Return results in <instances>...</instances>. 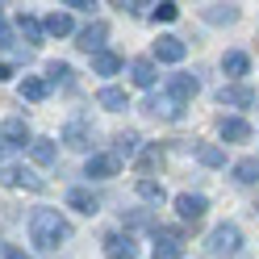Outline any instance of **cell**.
<instances>
[{
    "mask_svg": "<svg viewBox=\"0 0 259 259\" xmlns=\"http://www.w3.org/2000/svg\"><path fill=\"white\" fill-rule=\"evenodd\" d=\"M29 238H34L42 251H59L63 242L71 238V226H67V218H63L59 209H34V213H29Z\"/></svg>",
    "mask_w": 259,
    "mask_h": 259,
    "instance_id": "cell-1",
    "label": "cell"
},
{
    "mask_svg": "<svg viewBox=\"0 0 259 259\" xmlns=\"http://www.w3.org/2000/svg\"><path fill=\"white\" fill-rule=\"evenodd\" d=\"M209 255H238V247H242V230L238 226H230V222H222V226H213V230H209Z\"/></svg>",
    "mask_w": 259,
    "mask_h": 259,
    "instance_id": "cell-2",
    "label": "cell"
},
{
    "mask_svg": "<svg viewBox=\"0 0 259 259\" xmlns=\"http://www.w3.org/2000/svg\"><path fill=\"white\" fill-rule=\"evenodd\" d=\"M180 255H184L180 230H155V259H180Z\"/></svg>",
    "mask_w": 259,
    "mask_h": 259,
    "instance_id": "cell-3",
    "label": "cell"
},
{
    "mask_svg": "<svg viewBox=\"0 0 259 259\" xmlns=\"http://www.w3.org/2000/svg\"><path fill=\"white\" fill-rule=\"evenodd\" d=\"M151 113V117H163V121H176L184 113V105L176 101V96H167V92H159V96H147V105H142Z\"/></svg>",
    "mask_w": 259,
    "mask_h": 259,
    "instance_id": "cell-4",
    "label": "cell"
},
{
    "mask_svg": "<svg viewBox=\"0 0 259 259\" xmlns=\"http://www.w3.org/2000/svg\"><path fill=\"white\" fill-rule=\"evenodd\" d=\"M105 38H109V25L105 21H92V25H84L79 29V51H88V55H101V46H105Z\"/></svg>",
    "mask_w": 259,
    "mask_h": 259,
    "instance_id": "cell-5",
    "label": "cell"
},
{
    "mask_svg": "<svg viewBox=\"0 0 259 259\" xmlns=\"http://www.w3.org/2000/svg\"><path fill=\"white\" fill-rule=\"evenodd\" d=\"M117 167H121L117 155H92L88 167H84V176H88V180H113V176H117Z\"/></svg>",
    "mask_w": 259,
    "mask_h": 259,
    "instance_id": "cell-6",
    "label": "cell"
},
{
    "mask_svg": "<svg viewBox=\"0 0 259 259\" xmlns=\"http://www.w3.org/2000/svg\"><path fill=\"white\" fill-rule=\"evenodd\" d=\"M188 55V46H184V38H176V34H163L155 42V59L159 63H180Z\"/></svg>",
    "mask_w": 259,
    "mask_h": 259,
    "instance_id": "cell-7",
    "label": "cell"
},
{
    "mask_svg": "<svg viewBox=\"0 0 259 259\" xmlns=\"http://www.w3.org/2000/svg\"><path fill=\"white\" fill-rule=\"evenodd\" d=\"M205 209H209L205 197H192V192H180V197H176V213H180L184 222H201Z\"/></svg>",
    "mask_w": 259,
    "mask_h": 259,
    "instance_id": "cell-8",
    "label": "cell"
},
{
    "mask_svg": "<svg viewBox=\"0 0 259 259\" xmlns=\"http://www.w3.org/2000/svg\"><path fill=\"white\" fill-rule=\"evenodd\" d=\"M218 101H222V105H230V109H251V105H255V92H251V88H242V84H230V88H222V92H218Z\"/></svg>",
    "mask_w": 259,
    "mask_h": 259,
    "instance_id": "cell-9",
    "label": "cell"
},
{
    "mask_svg": "<svg viewBox=\"0 0 259 259\" xmlns=\"http://www.w3.org/2000/svg\"><path fill=\"white\" fill-rule=\"evenodd\" d=\"M197 88H201V84H197V75H184V71L167 79V96H176L180 105L188 101V96H197Z\"/></svg>",
    "mask_w": 259,
    "mask_h": 259,
    "instance_id": "cell-10",
    "label": "cell"
},
{
    "mask_svg": "<svg viewBox=\"0 0 259 259\" xmlns=\"http://www.w3.org/2000/svg\"><path fill=\"white\" fill-rule=\"evenodd\" d=\"M105 255L109 259H134L138 251H134V238L130 234H109L105 238Z\"/></svg>",
    "mask_w": 259,
    "mask_h": 259,
    "instance_id": "cell-11",
    "label": "cell"
},
{
    "mask_svg": "<svg viewBox=\"0 0 259 259\" xmlns=\"http://www.w3.org/2000/svg\"><path fill=\"white\" fill-rule=\"evenodd\" d=\"M63 142H67L71 151H88V147H92V130H88L84 121H71L67 130H63Z\"/></svg>",
    "mask_w": 259,
    "mask_h": 259,
    "instance_id": "cell-12",
    "label": "cell"
},
{
    "mask_svg": "<svg viewBox=\"0 0 259 259\" xmlns=\"http://www.w3.org/2000/svg\"><path fill=\"white\" fill-rule=\"evenodd\" d=\"M29 159H34L38 167H51L55 159H59V147H55L51 138H34V142H29Z\"/></svg>",
    "mask_w": 259,
    "mask_h": 259,
    "instance_id": "cell-13",
    "label": "cell"
},
{
    "mask_svg": "<svg viewBox=\"0 0 259 259\" xmlns=\"http://www.w3.org/2000/svg\"><path fill=\"white\" fill-rule=\"evenodd\" d=\"M17 92H21V101H34V105H38V101H46V92H51V84H46V79H38V75H25Z\"/></svg>",
    "mask_w": 259,
    "mask_h": 259,
    "instance_id": "cell-14",
    "label": "cell"
},
{
    "mask_svg": "<svg viewBox=\"0 0 259 259\" xmlns=\"http://www.w3.org/2000/svg\"><path fill=\"white\" fill-rule=\"evenodd\" d=\"M222 138L226 142H247L251 138V125L242 117H222Z\"/></svg>",
    "mask_w": 259,
    "mask_h": 259,
    "instance_id": "cell-15",
    "label": "cell"
},
{
    "mask_svg": "<svg viewBox=\"0 0 259 259\" xmlns=\"http://www.w3.org/2000/svg\"><path fill=\"white\" fill-rule=\"evenodd\" d=\"M67 205H71V209H79V213H88V218L96 213V209H101V201H96L88 188H71V192H67Z\"/></svg>",
    "mask_w": 259,
    "mask_h": 259,
    "instance_id": "cell-16",
    "label": "cell"
},
{
    "mask_svg": "<svg viewBox=\"0 0 259 259\" xmlns=\"http://www.w3.org/2000/svg\"><path fill=\"white\" fill-rule=\"evenodd\" d=\"M130 79H134L138 88H151L155 84V63L151 59H134L130 63Z\"/></svg>",
    "mask_w": 259,
    "mask_h": 259,
    "instance_id": "cell-17",
    "label": "cell"
},
{
    "mask_svg": "<svg viewBox=\"0 0 259 259\" xmlns=\"http://www.w3.org/2000/svg\"><path fill=\"white\" fill-rule=\"evenodd\" d=\"M42 29H46V34H55V38H67L71 29H75L71 25V13H51V17L42 21Z\"/></svg>",
    "mask_w": 259,
    "mask_h": 259,
    "instance_id": "cell-18",
    "label": "cell"
},
{
    "mask_svg": "<svg viewBox=\"0 0 259 259\" xmlns=\"http://www.w3.org/2000/svg\"><path fill=\"white\" fill-rule=\"evenodd\" d=\"M92 71L96 75H117L121 71V59L113 55V51H101V55H92Z\"/></svg>",
    "mask_w": 259,
    "mask_h": 259,
    "instance_id": "cell-19",
    "label": "cell"
},
{
    "mask_svg": "<svg viewBox=\"0 0 259 259\" xmlns=\"http://www.w3.org/2000/svg\"><path fill=\"white\" fill-rule=\"evenodd\" d=\"M96 105L109 109V113H121L125 109V92L121 88H101V92H96Z\"/></svg>",
    "mask_w": 259,
    "mask_h": 259,
    "instance_id": "cell-20",
    "label": "cell"
},
{
    "mask_svg": "<svg viewBox=\"0 0 259 259\" xmlns=\"http://www.w3.org/2000/svg\"><path fill=\"white\" fill-rule=\"evenodd\" d=\"M17 29H21V38H25V42H34V46H38L42 34H46L42 21H38V17H29V13H21V17H17Z\"/></svg>",
    "mask_w": 259,
    "mask_h": 259,
    "instance_id": "cell-21",
    "label": "cell"
},
{
    "mask_svg": "<svg viewBox=\"0 0 259 259\" xmlns=\"http://www.w3.org/2000/svg\"><path fill=\"white\" fill-rule=\"evenodd\" d=\"M234 180L238 184H259V159H238L234 163Z\"/></svg>",
    "mask_w": 259,
    "mask_h": 259,
    "instance_id": "cell-22",
    "label": "cell"
},
{
    "mask_svg": "<svg viewBox=\"0 0 259 259\" xmlns=\"http://www.w3.org/2000/svg\"><path fill=\"white\" fill-rule=\"evenodd\" d=\"M134 192H138L142 201H163V184H159V180H151V176H138Z\"/></svg>",
    "mask_w": 259,
    "mask_h": 259,
    "instance_id": "cell-23",
    "label": "cell"
},
{
    "mask_svg": "<svg viewBox=\"0 0 259 259\" xmlns=\"http://www.w3.org/2000/svg\"><path fill=\"white\" fill-rule=\"evenodd\" d=\"M222 67H226V75H234V79H238V75H247V67H251V59L242 55V51H230V55L222 59Z\"/></svg>",
    "mask_w": 259,
    "mask_h": 259,
    "instance_id": "cell-24",
    "label": "cell"
},
{
    "mask_svg": "<svg viewBox=\"0 0 259 259\" xmlns=\"http://www.w3.org/2000/svg\"><path fill=\"white\" fill-rule=\"evenodd\" d=\"M197 159H201L205 167H226V151H222V147H213V142L197 147Z\"/></svg>",
    "mask_w": 259,
    "mask_h": 259,
    "instance_id": "cell-25",
    "label": "cell"
},
{
    "mask_svg": "<svg viewBox=\"0 0 259 259\" xmlns=\"http://www.w3.org/2000/svg\"><path fill=\"white\" fill-rule=\"evenodd\" d=\"M234 17H238V9H234V5H209V9H205V21H213V25H222V21L230 25Z\"/></svg>",
    "mask_w": 259,
    "mask_h": 259,
    "instance_id": "cell-26",
    "label": "cell"
},
{
    "mask_svg": "<svg viewBox=\"0 0 259 259\" xmlns=\"http://www.w3.org/2000/svg\"><path fill=\"white\" fill-rule=\"evenodd\" d=\"M113 142H117V147H113V155H117V159H121V155H125V159H130V155H138V134H134V130L117 134Z\"/></svg>",
    "mask_w": 259,
    "mask_h": 259,
    "instance_id": "cell-27",
    "label": "cell"
},
{
    "mask_svg": "<svg viewBox=\"0 0 259 259\" xmlns=\"http://www.w3.org/2000/svg\"><path fill=\"white\" fill-rule=\"evenodd\" d=\"M0 134H5L9 142H25V138H29V130H25V121H21V117H9L5 125H0Z\"/></svg>",
    "mask_w": 259,
    "mask_h": 259,
    "instance_id": "cell-28",
    "label": "cell"
},
{
    "mask_svg": "<svg viewBox=\"0 0 259 259\" xmlns=\"http://www.w3.org/2000/svg\"><path fill=\"white\" fill-rule=\"evenodd\" d=\"M46 79L51 84H71V67L67 63H46Z\"/></svg>",
    "mask_w": 259,
    "mask_h": 259,
    "instance_id": "cell-29",
    "label": "cell"
},
{
    "mask_svg": "<svg viewBox=\"0 0 259 259\" xmlns=\"http://www.w3.org/2000/svg\"><path fill=\"white\" fill-rule=\"evenodd\" d=\"M180 17V9L171 5V0H163V5H155V21H176Z\"/></svg>",
    "mask_w": 259,
    "mask_h": 259,
    "instance_id": "cell-30",
    "label": "cell"
},
{
    "mask_svg": "<svg viewBox=\"0 0 259 259\" xmlns=\"http://www.w3.org/2000/svg\"><path fill=\"white\" fill-rule=\"evenodd\" d=\"M0 184H21V167H13V163H0Z\"/></svg>",
    "mask_w": 259,
    "mask_h": 259,
    "instance_id": "cell-31",
    "label": "cell"
},
{
    "mask_svg": "<svg viewBox=\"0 0 259 259\" xmlns=\"http://www.w3.org/2000/svg\"><path fill=\"white\" fill-rule=\"evenodd\" d=\"M21 184H25V188H34V192L46 188V180H42V176H34V171H21Z\"/></svg>",
    "mask_w": 259,
    "mask_h": 259,
    "instance_id": "cell-32",
    "label": "cell"
},
{
    "mask_svg": "<svg viewBox=\"0 0 259 259\" xmlns=\"http://www.w3.org/2000/svg\"><path fill=\"white\" fill-rule=\"evenodd\" d=\"M130 226H151V213H142V209H138V213H130Z\"/></svg>",
    "mask_w": 259,
    "mask_h": 259,
    "instance_id": "cell-33",
    "label": "cell"
},
{
    "mask_svg": "<svg viewBox=\"0 0 259 259\" xmlns=\"http://www.w3.org/2000/svg\"><path fill=\"white\" fill-rule=\"evenodd\" d=\"M13 42V34H9V25H0V46H9Z\"/></svg>",
    "mask_w": 259,
    "mask_h": 259,
    "instance_id": "cell-34",
    "label": "cell"
},
{
    "mask_svg": "<svg viewBox=\"0 0 259 259\" xmlns=\"http://www.w3.org/2000/svg\"><path fill=\"white\" fill-rule=\"evenodd\" d=\"M5 259H29V255H25V251H9Z\"/></svg>",
    "mask_w": 259,
    "mask_h": 259,
    "instance_id": "cell-35",
    "label": "cell"
},
{
    "mask_svg": "<svg viewBox=\"0 0 259 259\" xmlns=\"http://www.w3.org/2000/svg\"><path fill=\"white\" fill-rule=\"evenodd\" d=\"M13 71H9V63H0V79H9Z\"/></svg>",
    "mask_w": 259,
    "mask_h": 259,
    "instance_id": "cell-36",
    "label": "cell"
},
{
    "mask_svg": "<svg viewBox=\"0 0 259 259\" xmlns=\"http://www.w3.org/2000/svg\"><path fill=\"white\" fill-rule=\"evenodd\" d=\"M0 25H5V5H0Z\"/></svg>",
    "mask_w": 259,
    "mask_h": 259,
    "instance_id": "cell-37",
    "label": "cell"
}]
</instances>
